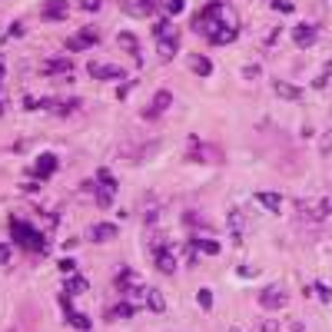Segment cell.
<instances>
[{"instance_id":"obj_27","label":"cell","mask_w":332,"mask_h":332,"mask_svg":"<svg viewBox=\"0 0 332 332\" xmlns=\"http://www.w3.org/2000/svg\"><path fill=\"white\" fill-rule=\"evenodd\" d=\"M193 243H196V249L206 252V256H220V243H216V239H193Z\"/></svg>"},{"instance_id":"obj_41","label":"cell","mask_w":332,"mask_h":332,"mask_svg":"<svg viewBox=\"0 0 332 332\" xmlns=\"http://www.w3.org/2000/svg\"><path fill=\"white\" fill-rule=\"evenodd\" d=\"M316 292H319V299H322V302H329V299H332V296H329V289H326V286H319V289H316Z\"/></svg>"},{"instance_id":"obj_33","label":"cell","mask_w":332,"mask_h":332,"mask_svg":"<svg viewBox=\"0 0 332 332\" xmlns=\"http://www.w3.org/2000/svg\"><path fill=\"white\" fill-rule=\"evenodd\" d=\"M80 7L87 13H96V10H100V0H80Z\"/></svg>"},{"instance_id":"obj_28","label":"cell","mask_w":332,"mask_h":332,"mask_svg":"<svg viewBox=\"0 0 332 332\" xmlns=\"http://www.w3.org/2000/svg\"><path fill=\"white\" fill-rule=\"evenodd\" d=\"M329 83H332V63H326V67H322V73L313 80V87H316V90H326Z\"/></svg>"},{"instance_id":"obj_15","label":"cell","mask_w":332,"mask_h":332,"mask_svg":"<svg viewBox=\"0 0 332 332\" xmlns=\"http://www.w3.org/2000/svg\"><path fill=\"white\" fill-rule=\"evenodd\" d=\"M67 13H70V4H67V0H50V4H44L40 17H44V20H63Z\"/></svg>"},{"instance_id":"obj_25","label":"cell","mask_w":332,"mask_h":332,"mask_svg":"<svg viewBox=\"0 0 332 332\" xmlns=\"http://www.w3.org/2000/svg\"><path fill=\"white\" fill-rule=\"evenodd\" d=\"M107 316L110 319H130V316H136V306H133V302H120V306H113Z\"/></svg>"},{"instance_id":"obj_35","label":"cell","mask_w":332,"mask_h":332,"mask_svg":"<svg viewBox=\"0 0 332 332\" xmlns=\"http://www.w3.org/2000/svg\"><path fill=\"white\" fill-rule=\"evenodd\" d=\"M10 246H4V243H0V263H10Z\"/></svg>"},{"instance_id":"obj_4","label":"cell","mask_w":332,"mask_h":332,"mask_svg":"<svg viewBox=\"0 0 332 332\" xmlns=\"http://www.w3.org/2000/svg\"><path fill=\"white\" fill-rule=\"evenodd\" d=\"M296 216L306 223H322L332 216V200H299L296 203Z\"/></svg>"},{"instance_id":"obj_31","label":"cell","mask_w":332,"mask_h":332,"mask_svg":"<svg viewBox=\"0 0 332 332\" xmlns=\"http://www.w3.org/2000/svg\"><path fill=\"white\" fill-rule=\"evenodd\" d=\"M96 206H100V209H110L113 206V189H107V186L96 189Z\"/></svg>"},{"instance_id":"obj_39","label":"cell","mask_w":332,"mask_h":332,"mask_svg":"<svg viewBox=\"0 0 332 332\" xmlns=\"http://www.w3.org/2000/svg\"><path fill=\"white\" fill-rule=\"evenodd\" d=\"M60 269L63 272H73V259H60Z\"/></svg>"},{"instance_id":"obj_13","label":"cell","mask_w":332,"mask_h":332,"mask_svg":"<svg viewBox=\"0 0 332 332\" xmlns=\"http://www.w3.org/2000/svg\"><path fill=\"white\" fill-rule=\"evenodd\" d=\"M292 44L296 47H313L316 44V27L313 24H296L292 27Z\"/></svg>"},{"instance_id":"obj_8","label":"cell","mask_w":332,"mask_h":332,"mask_svg":"<svg viewBox=\"0 0 332 332\" xmlns=\"http://www.w3.org/2000/svg\"><path fill=\"white\" fill-rule=\"evenodd\" d=\"M87 73L93 76V80H123L126 70H123V67H116V63H90Z\"/></svg>"},{"instance_id":"obj_36","label":"cell","mask_w":332,"mask_h":332,"mask_svg":"<svg viewBox=\"0 0 332 332\" xmlns=\"http://www.w3.org/2000/svg\"><path fill=\"white\" fill-rule=\"evenodd\" d=\"M259 332H279V322H263Z\"/></svg>"},{"instance_id":"obj_34","label":"cell","mask_w":332,"mask_h":332,"mask_svg":"<svg viewBox=\"0 0 332 332\" xmlns=\"http://www.w3.org/2000/svg\"><path fill=\"white\" fill-rule=\"evenodd\" d=\"M319 150H322V153H332V130L326 133V136H322V143H319Z\"/></svg>"},{"instance_id":"obj_45","label":"cell","mask_w":332,"mask_h":332,"mask_svg":"<svg viewBox=\"0 0 332 332\" xmlns=\"http://www.w3.org/2000/svg\"><path fill=\"white\" fill-rule=\"evenodd\" d=\"M232 332H243V329H232Z\"/></svg>"},{"instance_id":"obj_23","label":"cell","mask_w":332,"mask_h":332,"mask_svg":"<svg viewBox=\"0 0 332 332\" xmlns=\"http://www.w3.org/2000/svg\"><path fill=\"white\" fill-rule=\"evenodd\" d=\"M256 200H259V206L269 209V213H279L282 209V196L279 193H256Z\"/></svg>"},{"instance_id":"obj_7","label":"cell","mask_w":332,"mask_h":332,"mask_svg":"<svg viewBox=\"0 0 332 332\" xmlns=\"http://www.w3.org/2000/svg\"><path fill=\"white\" fill-rule=\"evenodd\" d=\"M169 107H173V93H169V90H157V93H153V100H150V107L143 110V116L146 120H157V116H163Z\"/></svg>"},{"instance_id":"obj_42","label":"cell","mask_w":332,"mask_h":332,"mask_svg":"<svg viewBox=\"0 0 332 332\" xmlns=\"http://www.w3.org/2000/svg\"><path fill=\"white\" fill-rule=\"evenodd\" d=\"M289 332H306V329H302V322H289Z\"/></svg>"},{"instance_id":"obj_19","label":"cell","mask_w":332,"mask_h":332,"mask_svg":"<svg viewBox=\"0 0 332 332\" xmlns=\"http://www.w3.org/2000/svg\"><path fill=\"white\" fill-rule=\"evenodd\" d=\"M186 63H189V70H193V73H200V76H209V73H213V63H209L206 56H200V53H189Z\"/></svg>"},{"instance_id":"obj_29","label":"cell","mask_w":332,"mask_h":332,"mask_svg":"<svg viewBox=\"0 0 332 332\" xmlns=\"http://www.w3.org/2000/svg\"><path fill=\"white\" fill-rule=\"evenodd\" d=\"M160 7H163V13L166 17H176V13L186 7V0H160Z\"/></svg>"},{"instance_id":"obj_3","label":"cell","mask_w":332,"mask_h":332,"mask_svg":"<svg viewBox=\"0 0 332 332\" xmlns=\"http://www.w3.org/2000/svg\"><path fill=\"white\" fill-rule=\"evenodd\" d=\"M10 236H13V243H17L20 249H27V252H37V256H44V249H47V239H44V232H40L37 226H27V223L13 220V223H10Z\"/></svg>"},{"instance_id":"obj_5","label":"cell","mask_w":332,"mask_h":332,"mask_svg":"<svg viewBox=\"0 0 332 332\" xmlns=\"http://www.w3.org/2000/svg\"><path fill=\"white\" fill-rule=\"evenodd\" d=\"M116 289L120 292H126V296H140V292H146V286L140 282V272H133L130 266H123V269H116Z\"/></svg>"},{"instance_id":"obj_17","label":"cell","mask_w":332,"mask_h":332,"mask_svg":"<svg viewBox=\"0 0 332 332\" xmlns=\"http://www.w3.org/2000/svg\"><path fill=\"white\" fill-rule=\"evenodd\" d=\"M153 263H157V269L163 272V276H173V272H176V256H173V249L157 252V256H153Z\"/></svg>"},{"instance_id":"obj_10","label":"cell","mask_w":332,"mask_h":332,"mask_svg":"<svg viewBox=\"0 0 332 332\" xmlns=\"http://www.w3.org/2000/svg\"><path fill=\"white\" fill-rule=\"evenodd\" d=\"M289 302V296H286V289H279V286H266L263 292H259V306L263 309H282Z\"/></svg>"},{"instance_id":"obj_44","label":"cell","mask_w":332,"mask_h":332,"mask_svg":"<svg viewBox=\"0 0 332 332\" xmlns=\"http://www.w3.org/2000/svg\"><path fill=\"white\" fill-rule=\"evenodd\" d=\"M0 113H4V93H0Z\"/></svg>"},{"instance_id":"obj_37","label":"cell","mask_w":332,"mask_h":332,"mask_svg":"<svg viewBox=\"0 0 332 332\" xmlns=\"http://www.w3.org/2000/svg\"><path fill=\"white\" fill-rule=\"evenodd\" d=\"M276 10H282V13H289V10H292V4H289V0H276Z\"/></svg>"},{"instance_id":"obj_11","label":"cell","mask_w":332,"mask_h":332,"mask_svg":"<svg viewBox=\"0 0 332 332\" xmlns=\"http://www.w3.org/2000/svg\"><path fill=\"white\" fill-rule=\"evenodd\" d=\"M146 246H150V252H153V256H157V252H163V249H169L166 232L160 229V226H146Z\"/></svg>"},{"instance_id":"obj_24","label":"cell","mask_w":332,"mask_h":332,"mask_svg":"<svg viewBox=\"0 0 332 332\" xmlns=\"http://www.w3.org/2000/svg\"><path fill=\"white\" fill-rule=\"evenodd\" d=\"M63 286H67L70 296H80V292H87V289H90V282L83 279V276H76V272H70V279L63 282Z\"/></svg>"},{"instance_id":"obj_12","label":"cell","mask_w":332,"mask_h":332,"mask_svg":"<svg viewBox=\"0 0 332 332\" xmlns=\"http://www.w3.org/2000/svg\"><path fill=\"white\" fill-rule=\"evenodd\" d=\"M53 173H56V157L53 153H40L37 163H33V176H37V180H47V176H53Z\"/></svg>"},{"instance_id":"obj_9","label":"cell","mask_w":332,"mask_h":332,"mask_svg":"<svg viewBox=\"0 0 332 332\" xmlns=\"http://www.w3.org/2000/svg\"><path fill=\"white\" fill-rule=\"evenodd\" d=\"M116 236H120V226H113V223H93L87 229V239H90V243H113Z\"/></svg>"},{"instance_id":"obj_6","label":"cell","mask_w":332,"mask_h":332,"mask_svg":"<svg viewBox=\"0 0 332 332\" xmlns=\"http://www.w3.org/2000/svg\"><path fill=\"white\" fill-rule=\"evenodd\" d=\"M96 44H100V33H96L93 27L73 33V37H67V50H73V53H83V50H90V47H96Z\"/></svg>"},{"instance_id":"obj_26","label":"cell","mask_w":332,"mask_h":332,"mask_svg":"<svg viewBox=\"0 0 332 332\" xmlns=\"http://www.w3.org/2000/svg\"><path fill=\"white\" fill-rule=\"evenodd\" d=\"M63 316H67V322H70L73 329H80V332H87V329H90V319H87V316L73 313V309H70V313H63Z\"/></svg>"},{"instance_id":"obj_30","label":"cell","mask_w":332,"mask_h":332,"mask_svg":"<svg viewBox=\"0 0 332 332\" xmlns=\"http://www.w3.org/2000/svg\"><path fill=\"white\" fill-rule=\"evenodd\" d=\"M96 183H100V186H107V189H116V176H113L107 166L96 169Z\"/></svg>"},{"instance_id":"obj_43","label":"cell","mask_w":332,"mask_h":332,"mask_svg":"<svg viewBox=\"0 0 332 332\" xmlns=\"http://www.w3.org/2000/svg\"><path fill=\"white\" fill-rule=\"evenodd\" d=\"M4 73H7V67H4V60H0V83H4Z\"/></svg>"},{"instance_id":"obj_21","label":"cell","mask_w":332,"mask_h":332,"mask_svg":"<svg viewBox=\"0 0 332 332\" xmlns=\"http://www.w3.org/2000/svg\"><path fill=\"white\" fill-rule=\"evenodd\" d=\"M146 306H150V313H166V296L160 292V289H146Z\"/></svg>"},{"instance_id":"obj_14","label":"cell","mask_w":332,"mask_h":332,"mask_svg":"<svg viewBox=\"0 0 332 332\" xmlns=\"http://www.w3.org/2000/svg\"><path fill=\"white\" fill-rule=\"evenodd\" d=\"M70 67H73L70 60L56 56V60H47V63H40V73H44V76H70Z\"/></svg>"},{"instance_id":"obj_22","label":"cell","mask_w":332,"mask_h":332,"mask_svg":"<svg viewBox=\"0 0 332 332\" xmlns=\"http://www.w3.org/2000/svg\"><path fill=\"white\" fill-rule=\"evenodd\" d=\"M189 160H209V163H213V160H220V153L216 150H206V143H189Z\"/></svg>"},{"instance_id":"obj_40","label":"cell","mask_w":332,"mask_h":332,"mask_svg":"<svg viewBox=\"0 0 332 332\" xmlns=\"http://www.w3.org/2000/svg\"><path fill=\"white\" fill-rule=\"evenodd\" d=\"M24 107H27V110H37V107H40V100H33V96H27V100H24Z\"/></svg>"},{"instance_id":"obj_38","label":"cell","mask_w":332,"mask_h":332,"mask_svg":"<svg viewBox=\"0 0 332 332\" xmlns=\"http://www.w3.org/2000/svg\"><path fill=\"white\" fill-rule=\"evenodd\" d=\"M243 76H259V67H256V63H249V67L243 70Z\"/></svg>"},{"instance_id":"obj_2","label":"cell","mask_w":332,"mask_h":332,"mask_svg":"<svg viewBox=\"0 0 332 332\" xmlns=\"http://www.w3.org/2000/svg\"><path fill=\"white\" fill-rule=\"evenodd\" d=\"M153 40H157V53L163 60H173L176 50H180V33L173 27V17H160L153 24Z\"/></svg>"},{"instance_id":"obj_16","label":"cell","mask_w":332,"mask_h":332,"mask_svg":"<svg viewBox=\"0 0 332 332\" xmlns=\"http://www.w3.org/2000/svg\"><path fill=\"white\" fill-rule=\"evenodd\" d=\"M116 44H120V47H123V50H126V53H130V56H133V60H136V63H140V60H143V53H140V40H136V37H133V33H130V30H123V33H120V37H116Z\"/></svg>"},{"instance_id":"obj_1","label":"cell","mask_w":332,"mask_h":332,"mask_svg":"<svg viewBox=\"0 0 332 332\" xmlns=\"http://www.w3.org/2000/svg\"><path fill=\"white\" fill-rule=\"evenodd\" d=\"M193 30L200 33V37H206L209 44L226 47V44H232V40L239 37V20L226 4H206L193 17Z\"/></svg>"},{"instance_id":"obj_20","label":"cell","mask_w":332,"mask_h":332,"mask_svg":"<svg viewBox=\"0 0 332 332\" xmlns=\"http://www.w3.org/2000/svg\"><path fill=\"white\" fill-rule=\"evenodd\" d=\"M272 90H276L279 100H299V96H302V90L292 87V83H286V80H276V83H272Z\"/></svg>"},{"instance_id":"obj_32","label":"cell","mask_w":332,"mask_h":332,"mask_svg":"<svg viewBox=\"0 0 332 332\" xmlns=\"http://www.w3.org/2000/svg\"><path fill=\"white\" fill-rule=\"evenodd\" d=\"M196 302H200V309H213V292H209V289H200V292H196Z\"/></svg>"},{"instance_id":"obj_18","label":"cell","mask_w":332,"mask_h":332,"mask_svg":"<svg viewBox=\"0 0 332 332\" xmlns=\"http://www.w3.org/2000/svg\"><path fill=\"white\" fill-rule=\"evenodd\" d=\"M229 232H232V239H236V243H243V229H246V216H243V209H232L229 213Z\"/></svg>"}]
</instances>
